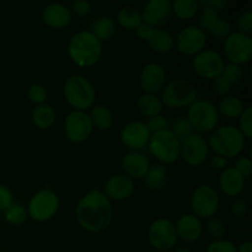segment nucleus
<instances>
[{
    "instance_id": "52",
    "label": "nucleus",
    "mask_w": 252,
    "mask_h": 252,
    "mask_svg": "<svg viewBox=\"0 0 252 252\" xmlns=\"http://www.w3.org/2000/svg\"><path fill=\"white\" fill-rule=\"evenodd\" d=\"M236 252H252V243L251 241L241 243L240 245L236 248Z\"/></svg>"
},
{
    "instance_id": "17",
    "label": "nucleus",
    "mask_w": 252,
    "mask_h": 252,
    "mask_svg": "<svg viewBox=\"0 0 252 252\" xmlns=\"http://www.w3.org/2000/svg\"><path fill=\"white\" fill-rule=\"evenodd\" d=\"M150 135L152 134L144 122L132 121L121 129L120 140L130 152H140L145 147H148Z\"/></svg>"
},
{
    "instance_id": "13",
    "label": "nucleus",
    "mask_w": 252,
    "mask_h": 252,
    "mask_svg": "<svg viewBox=\"0 0 252 252\" xmlns=\"http://www.w3.org/2000/svg\"><path fill=\"white\" fill-rule=\"evenodd\" d=\"M225 63L220 54L214 49H203L192 59V68L198 76L212 80L223 73Z\"/></svg>"
},
{
    "instance_id": "53",
    "label": "nucleus",
    "mask_w": 252,
    "mask_h": 252,
    "mask_svg": "<svg viewBox=\"0 0 252 252\" xmlns=\"http://www.w3.org/2000/svg\"><path fill=\"white\" fill-rule=\"evenodd\" d=\"M172 252H193V251L189 250V248H185V246H180V248H176Z\"/></svg>"
},
{
    "instance_id": "22",
    "label": "nucleus",
    "mask_w": 252,
    "mask_h": 252,
    "mask_svg": "<svg viewBox=\"0 0 252 252\" xmlns=\"http://www.w3.org/2000/svg\"><path fill=\"white\" fill-rule=\"evenodd\" d=\"M246 180L234 167H225L219 176V189L229 198H236L243 193Z\"/></svg>"
},
{
    "instance_id": "46",
    "label": "nucleus",
    "mask_w": 252,
    "mask_h": 252,
    "mask_svg": "<svg viewBox=\"0 0 252 252\" xmlns=\"http://www.w3.org/2000/svg\"><path fill=\"white\" fill-rule=\"evenodd\" d=\"M206 252H236V246L235 244L226 239L213 240L207 245Z\"/></svg>"
},
{
    "instance_id": "4",
    "label": "nucleus",
    "mask_w": 252,
    "mask_h": 252,
    "mask_svg": "<svg viewBox=\"0 0 252 252\" xmlns=\"http://www.w3.org/2000/svg\"><path fill=\"white\" fill-rule=\"evenodd\" d=\"M63 95L74 111L84 112L93 107L96 100V91L91 81L79 74H74L66 79L63 86Z\"/></svg>"
},
{
    "instance_id": "12",
    "label": "nucleus",
    "mask_w": 252,
    "mask_h": 252,
    "mask_svg": "<svg viewBox=\"0 0 252 252\" xmlns=\"http://www.w3.org/2000/svg\"><path fill=\"white\" fill-rule=\"evenodd\" d=\"M224 56L229 63L244 65L251 61L252 39L251 36L235 31L224 41Z\"/></svg>"
},
{
    "instance_id": "1",
    "label": "nucleus",
    "mask_w": 252,
    "mask_h": 252,
    "mask_svg": "<svg viewBox=\"0 0 252 252\" xmlns=\"http://www.w3.org/2000/svg\"><path fill=\"white\" fill-rule=\"evenodd\" d=\"M75 218L79 225L89 233H102L113 219L112 202L100 189H91L79 199L75 207Z\"/></svg>"
},
{
    "instance_id": "2",
    "label": "nucleus",
    "mask_w": 252,
    "mask_h": 252,
    "mask_svg": "<svg viewBox=\"0 0 252 252\" xmlns=\"http://www.w3.org/2000/svg\"><path fill=\"white\" fill-rule=\"evenodd\" d=\"M68 54L71 62L78 66H93L100 61L102 43L90 31H79L74 33L69 41Z\"/></svg>"
},
{
    "instance_id": "21",
    "label": "nucleus",
    "mask_w": 252,
    "mask_h": 252,
    "mask_svg": "<svg viewBox=\"0 0 252 252\" xmlns=\"http://www.w3.org/2000/svg\"><path fill=\"white\" fill-rule=\"evenodd\" d=\"M70 9L62 2H52L42 10V20L48 27L54 30L64 29L71 22Z\"/></svg>"
},
{
    "instance_id": "51",
    "label": "nucleus",
    "mask_w": 252,
    "mask_h": 252,
    "mask_svg": "<svg viewBox=\"0 0 252 252\" xmlns=\"http://www.w3.org/2000/svg\"><path fill=\"white\" fill-rule=\"evenodd\" d=\"M153 29H154V27L142 22V24L137 27V30H135V33H137L138 38L142 39V41H145V39L148 38V36L150 34V32H152Z\"/></svg>"
},
{
    "instance_id": "11",
    "label": "nucleus",
    "mask_w": 252,
    "mask_h": 252,
    "mask_svg": "<svg viewBox=\"0 0 252 252\" xmlns=\"http://www.w3.org/2000/svg\"><path fill=\"white\" fill-rule=\"evenodd\" d=\"M180 158H182L189 166H201L209 158L208 142L204 139L203 135L192 133L180 144Z\"/></svg>"
},
{
    "instance_id": "39",
    "label": "nucleus",
    "mask_w": 252,
    "mask_h": 252,
    "mask_svg": "<svg viewBox=\"0 0 252 252\" xmlns=\"http://www.w3.org/2000/svg\"><path fill=\"white\" fill-rule=\"evenodd\" d=\"M47 96H48V94H47L46 86L42 85V84H32L27 89V98L30 100V102L36 106L46 103Z\"/></svg>"
},
{
    "instance_id": "36",
    "label": "nucleus",
    "mask_w": 252,
    "mask_h": 252,
    "mask_svg": "<svg viewBox=\"0 0 252 252\" xmlns=\"http://www.w3.org/2000/svg\"><path fill=\"white\" fill-rule=\"evenodd\" d=\"M231 33H233V25L228 19H223V17H220L213 29L209 31V34L217 41H225Z\"/></svg>"
},
{
    "instance_id": "9",
    "label": "nucleus",
    "mask_w": 252,
    "mask_h": 252,
    "mask_svg": "<svg viewBox=\"0 0 252 252\" xmlns=\"http://www.w3.org/2000/svg\"><path fill=\"white\" fill-rule=\"evenodd\" d=\"M59 209V197L53 189H42L31 197L27 214L34 221H47L53 218Z\"/></svg>"
},
{
    "instance_id": "24",
    "label": "nucleus",
    "mask_w": 252,
    "mask_h": 252,
    "mask_svg": "<svg viewBox=\"0 0 252 252\" xmlns=\"http://www.w3.org/2000/svg\"><path fill=\"white\" fill-rule=\"evenodd\" d=\"M145 42L153 52L159 54L170 53L175 47L174 36L164 29H153Z\"/></svg>"
},
{
    "instance_id": "47",
    "label": "nucleus",
    "mask_w": 252,
    "mask_h": 252,
    "mask_svg": "<svg viewBox=\"0 0 252 252\" xmlns=\"http://www.w3.org/2000/svg\"><path fill=\"white\" fill-rule=\"evenodd\" d=\"M198 5L199 9H207L220 14L228 7L229 2L228 0H202V1H198Z\"/></svg>"
},
{
    "instance_id": "37",
    "label": "nucleus",
    "mask_w": 252,
    "mask_h": 252,
    "mask_svg": "<svg viewBox=\"0 0 252 252\" xmlns=\"http://www.w3.org/2000/svg\"><path fill=\"white\" fill-rule=\"evenodd\" d=\"M221 75L225 76V79L231 84V86H236V85H239V84H241V81L244 80L245 71H244L243 66L241 65H238V64H233V63H228L224 65Z\"/></svg>"
},
{
    "instance_id": "30",
    "label": "nucleus",
    "mask_w": 252,
    "mask_h": 252,
    "mask_svg": "<svg viewBox=\"0 0 252 252\" xmlns=\"http://www.w3.org/2000/svg\"><path fill=\"white\" fill-rule=\"evenodd\" d=\"M137 108L140 115L147 118H150L160 115L162 108H164V105L161 102V98L158 95L143 94L142 96H139L137 101Z\"/></svg>"
},
{
    "instance_id": "19",
    "label": "nucleus",
    "mask_w": 252,
    "mask_h": 252,
    "mask_svg": "<svg viewBox=\"0 0 252 252\" xmlns=\"http://www.w3.org/2000/svg\"><path fill=\"white\" fill-rule=\"evenodd\" d=\"M134 181L125 174H116L105 182L103 193L110 201H125L134 193Z\"/></svg>"
},
{
    "instance_id": "10",
    "label": "nucleus",
    "mask_w": 252,
    "mask_h": 252,
    "mask_svg": "<svg viewBox=\"0 0 252 252\" xmlns=\"http://www.w3.org/2000/svg\"><path fill=\"white\" fill-rule=\"evenodd\" d=\"M148 239L153 249L161 252L174 250L177 244L175 223L167 218H159L153 221L148 230Z\"/></svg>"
},
{
    "instance_id": "16",
    "label": "nucleus",
    "mask_w": 252,
    "mask_h": 252,
    "mask_svg": "<svg viewBox=\"0 0 252 252\" xmlns=\"http://www.w3.org/2000/svg\"><path fill=\"white\" fill-rule=\"evenodd\" d=\"M142 12L143 22L154 29H161L172 17V1L170 0H149L144 4Z\"/></svg>"
},
{
    "instance_id": "35",
    "label": "nucleus",
    "mask_w": 252,
    "mask_h": 252,
    "mask_svg": "<svg viewBox=\"0 0 252 252\" xmlns=\"http://www.w3.org/2000/svg\"><path fill=\"white\" fill-rule=\"evenodd\" d=\"M207 233L213 240H221L226 235V224L219 217H212L207 219Z\"/></svg>"
},
{
    "instance_id": "31",
    "label": "nucleus",
    "mask_w": 252,
    "mask_h": 252,
    "mask_svg": "<svg viewBox=\"0 0 252 252\" xmlns=\"http://www.w3.org/2000/svg\"><path fill=\"white\" fill-rule=\"evenodd\" d=\"M117 22L122 29L133 31L143 22L142 12L134 6H123L117 14Z\"/></svg>"
},
{
    "instance_id": "27",
    "label": "nucleus",
    "mask_w": 252,
    "mask_h": 252,
    "mask_svg": "<svg viewBox=\"0 0 252 252\" xmlns=\"http://www.w3.org/2000/svg\"><path fill=\"white\" fill-rule=\"evenodd\" d=\"M89 116H90L93 127L98 130H102V132L111 129L115 123L112 111L106 105H94Z\"/></svg>"
},
{
    "instance_id": "48",
    "label": "nucleus",
    "mask_w": 252,
    "mask_h": 252,
    "mask_svg": "<svg viewBox=\"0 0 252 252\" xmlns=\"http://www.w3.org/2000/svg\"><path fill=\"white\" fill-rule=\"evenodd\" d=\"M91 2L88 0H78L71 4L70 12L78 17H85L91 12Z\"/></svg>"
},
{
    "instance_id": "32",
    "label": "nucleus",
    "mask_w": 252,
    "mask_h": 252,
    "mask_svg": "<svg viewBox=\"0 0 252 252\" xmlns=\"http://www.w3.org/2000/svg\"><path fill=\"white\" fill-rule=\"evenodd\" d=\"M199 11L197 0H176L172 2V14L182 21L193 19Z\"/></svg>"
},
{
    "instance_id": "50",
    "label": "nucleus",
    "mask_w": 252,
    "mask_h": 252,
    "mask_svg": "<svg viewBox=\"0 0 252 252\" xmlns=\"http://www.w3.org/2000/svg\"><path fill=\"white\" fill-rule=\"evenodd\" d=\"M208 165L212 169L221 170V171H223L226 167V165H228V160L223 157H219V155H214V157L209 158Z\"/></svg>"
},
{
    "instance_id": "41",
    "label": "nucleus",
    "mask_w": 252,
    "mask_h": 252,
    "mask_svg": "<svg viewBox=\"0 0 252 252\" xmlns=\"http://www.w3.org/2000/svg\"><path fill=\"white\" fill-rule=\"evenodd\" d=\"M239 130L243 133L245 139L252 138V107H245L239 117Z\"/></svg>"
},
{
    "instance_id": "6",
    "label": "nucleus",
    "mask_w": 252,
    "mask_h": 252,
    "mask_svg": "<svg viewBox=\"0 0 252 252\" xmlns=\"http://www.w3.org/2000/svg\"><path fill=\"white\" fill-rule=\"evenodd\" d=\"M219 113L217 106L208 100H196L187 110L189 120L193 132L197 134L212 133L219 127Z\"/></svg>"
},
{
    "instance_id": "34",
    "label": "nucleus",
    "mask_w": 252,
    "mask_h": 252,
    "mask_svg": "<svg viewBox=\"0 0 252 252\" xmlns=\"http://www.w3.org/2000/svg\"><path fill=\"white\" fill-rule=\"evenodd\" d=\"M27 217H29L27 209L20 203H12L5 211V219L11 225H21V224H24L26 221Z\"/></svg>"
},
{
    "instance_id": "15",
    "label": "nucleus",
    "mask_w": 252,
    "mask_h": 252,
    "mask_svg": "<svg viewBox=\"0 0 252 252\" xmlns=\"http://www.w3.org/2000/svg\"><path fill=\"white\" fill-rule=\"evenodd\" d=\"M207 43V33L196 25H189L177 33L175 46L184 56H196L203 51Z\"/></svg>"
},
{
    "instance_id": "14",
    "label": "nucleus",
    "mask_w": 252,
    "mask_h": 252,
    "mask_svg": "<svg viewBox=\"0 0 252 252\" xmlns=\"http://www.w3.org/2000/svg\"><path fill=\"white\" fill-rule=\"evenodd\" d=\"M93 123H91L89 113L84 111H71L64 121V133L69 142L83 143L88 139L93 133Z\"/></svg>"
},
{
    "instance_id": "28",
    "label": "nucleus",
    "mask_w": 252,
    "mask_h": 252,
    "mask_svg": "<svg viewBox=\"0 0 252 252\" xmlns=\"http://www.w3.org/2000/svg\"><path fill=\"white\" fill-rule=\"evenodd\" d=\"M32 123L41 130L49 129L56 123V111L48 103L36 106L31 115Z\"/></svg>"
},
{
    "instance_id": "40",
    "label": "nucleus",
    "mask_w": 252,
    "mask_h": 252,
    "mask_svg": "<svg viewBox=\"0 0 252 252\" xmlns=\"http://www.w3.org/2000/svg\"><path fill=\"white\" fill-rule=\"evenodd\" d=\"M233 86L225 79V76L220 75L216 76L211 80V90L216 94L217 96H220V97H225L228 96V94L230 93Z\"/></svg>"
},
{
    "instance_id": "44",
    "label": "nucleus",
    "mask_w": 252,
    "mask_h": 252,
    "mask_svg": "<svg viewBox=\"0 0 252 252\" xmlns=\"http://www.w3.org/2000/svg\"><path fill=\"white\" fill-rule=\"evenodd\" d=\"M234 169L241 175L245 180H249L252 174V161L249 157L239 155L234 161Z\"/></svg>"
},
{
    "instance_id": "18",
    "label": "nucleus",
    "mask_w": 252,
    "mask_h": 252,
    "mask_svg": "<svg viewBox=\"0 0 252 252\" xmlns=\"http://www.w3.org/2000/svg\"><path fill=\"white\" fill-rule=\"evenodd\" d=\"M166 83V71L160 64L149 63L140 71L139 85L144 94L157 95L162 90Z\"/></svg>"
},
{
    "instance_id": "25",
    "label": "nucleus",
    "mask_w": 252,
    "mask_h": 252,
    "mask_svg": "<svg viewBox=\"0 0 252 252\" xmlns=\"http://www.w3.org/2000/svg\"><path fill=\"white\" fill-rule=\"evenodd\" d=\"M169 172L161 164L150 165L149 170L144 176V184L150 191H161L167 186Z\"/></svg>"
},
{
    "instance_id": "42",
    "label": "nucleus",
    "mask_w": 252,
    "mask_h": 252,
    "mask_svg": "<svg viewBox=\"0 0 252 252\" xmlns=\"http://www.w3.org/2000/svg\"><path fill=\"white\" fill-rule=\"evenodd\" d=\"M236 29L240 33L250 36L252 33V10L248 9L238 16L235 21Z\"/></svg>"
},
{
    "instance_id": "45",
    "label": "nucleus",
    "mask_w": 252,
    "mask_h": 252,
    "mask_svg": "<svg viewBox=\"0 0 252 252\" xmlns=\"http://www.w3.org/2000/svg\"><path fill=\"white\" fill-rule=\"evenodd\" d=\"M230 213L235 219H243L249 213V203L243 197H236L230 204Z\"/></svg>"
},
{
    "instance_id": "49",
    "label": "nucleus",
    "mask_w": 252,
    "mask_h": 252,
    "mask_svg": "<svg viewBox=\"0 0 252 252\" xmlns=\"http://www.w3.org/2000/svg\"><path fill=\"white\" fill-rule=\"evenodd\" d=\"M14 203L11 191L5 185L0 184V211H6Z\"/></svg>"
},
{
    "instance_id": "3",
    "label": "nucleus",
    "mask_w": 252,
    "mask_h": 252,
    "mask_svg": "<svg viewBox=\"0 0 252 252\" xmlns=\"http://www.w3.org/2000/svg\"><path fill=\"white\" fill-rule=\"evenodd\" d=\"M245 137L238 127L230 125L220 126L212 132L208 140L209 149L216 155L225 158H238L245 148Z\"/></svg>"
},
{
    "instance_id": "26",
    "label": "nucleus",
    "mask_w": 252,
    "mask_h": 252,
    "mask_svg": "<svg viewBox=\"0 0 252 252\" xmlns=\"http://www.w3.org/2000/svg\"><path fill=\"white\" fill-rule=\"evenodd\" d=\"M116 31H117V27H116L113 17L102 15L94 21L90 32L102 43V42L110 41L116 34Z\"/></svg>"
},
{
    "instance_id": "8",
    "label": "nucleus",
    "mask_w": 252,
    "mask_h": 252,
    "mask_svg": "<svg viewBox=\"0 0 252 252\" xmlns=\"http://www.w3.org/2000/svg\"><path fill=\"white\" fill-rule=\"evenodd\" d=\"M189 207H191L192 214L201 220L216 217L219 209L218 192L212 185H199L192 192Z\"/></svg>"
},
{
    "instance_id": "20",
    "label": "nucleus",
    "mask_w": 252,
    "mask_h": 252,
    "mask_svg": "<svg viewBox=\"0 0 252 252\" xmlns=\"http://www.w3.org/2000/svg\"><path fill=\"white\" fill-rule=\"evenodd\" d=\"M177 239L186 244H193L201 239L203 234V224L201 219L192 213L182 214L175 223Z\"/></svg>"
},
{
    "instance_id": "7",
    "label": "nucleus",
    "mask_w": 252,
    "mask_h": 252,
    "mask_svg": "<svg viewBox=\"0 0 252 252\" xmlns=\"http://www.w3.org/2000/svg\"><path fill=\"white\" fill-rule=\"evenodd\" d=\"M180 142L170 129L161 130L150 135L148 148L153 157L161 162V165H170L180 159Z\"/></svg>"
},
{
    "instance_id": "38",
    "label": "nucleus",
    "mask_w": 252,
    "mask_h": 252,
    "mask_svg": "<svg viewBox=\"0 0 252 252\" xmlns=\"http://www.w3.org/2000/svg\"><path fill=\"white\" fill-rule=\"evenodd\" d=\"M199 11H201V14H199L198 20H197L198 27L204 32V33H207V32L209 33V31L213 29V26L217 24V21L220 19V14L211 11V10L207 9H199Z\"/></svg>"
},
{
    "instance_id": "5",
    "label": "nucleus",
    "mask_w": 252,
    "mask_h": 252,
    "mask_svg": "<svg viewBox=\"0 0 252 252\" xmlns=\"http://www.w3.org/2000/svg\"><path fill=\"white\" fill-rule=\"evenodd\" d=\"M198 91L189 79L175 78L165 84L161 90L162 105L169 108L189 107L197 100Z\"/></svg>"
},
{
    "instance_id": "43",
    "label": "nucleus",
    "mask_w": 252,
    "mask_h": 252,
    "mask_svg": "<svg viewBox=\"0 0 252 252\" xmlns=\"http://www.w3.org/2000/svg\"><path fill=\"white\" fill-rule=\"evenodd\" d=\"M145 126H147V128L149 129L150 134H154V133L169 129L170 122L165 116L158 115V116H154V117L148 118V121L145 122Z\"/></svg>"
},
{
    "instance_id": "23",
    "label": "nucleus",
    "mask_w": 252,
    "mask_h": 252,
    "mask_svg": "<svg viewBox=\"0 0 252 252\" xmlns=\"http://www.w3.org/2000/svg\"><path fill=\"white\" fill-rule=\"evenodd\" d=\"M150 167L148 158L140 152H128L122 159L123 174L129 179L142 180Z\"/></svg>"
},
{
    "instance_id": "29",
    "label": "nucleus",
    "mask_w": 252,
    "mask_h": 252,
    "mask_svg": "<svg viewBox=\"0 0 252 252\" xmlns=\"http://www.w3.org/2000/svg\"><path fill=\"white\" fill-rule=\"evenodd\" d=\"M219 116L228 118V120H235L241 116V113L245 110L243 100H240L236 96H225L221 98L217 106Z\"/></svg>"
},
{
    "instance_id": "33",
    "label": "nucleus",
    "mask_w": 252,
    "mask_h": 252,
    "mask_svg": "<svg viewBox=\"0 0 252 252\" xmlns=\"http://www.w3.org/2000/svg\"><path fill=\"white\" fill-rule=\"evenodd\" d=\"M170 126H171V128H169V129L171 130L172 134H174L180 142H182V140L186 139L187 137H189L192 133H194L191 125H189V120L186 118V116H179V117H176L172 121Z\"/></svg>"
}]
</instances>
